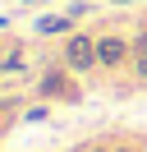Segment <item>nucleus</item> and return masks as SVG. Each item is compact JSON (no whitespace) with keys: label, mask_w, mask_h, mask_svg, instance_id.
<instances>
[{"label":"nucleus","mask_w":147,"mask_h":152,"mask_svg":"<svg viewBox=\"0 0 147 152\" xmlns=\"http://www.w3.org/2000/svg\"><path fill=\"white\" fill-rule=\"evenodd\" d=\"M5 23H9V19H5V14H0V28H5Z\"/></svg>","instance_id":"obj_10"},{"label":"nucleus","mask_w":147,"mask_h":152,"mask_svg":"<svg viewBox=\"0 0 147 152\" xmlns=\"http://www.w3.org/2000/svg\"><path fill=\"white\" fill-rule=\"evenodd\" d=\"M23 5H51V0H23Z\"/></svg>","instance_id":"obj_8"},{"label":"nucleus","mask_w":147,"mask_h":152,"mask_svg":"<svg viewBox=\"0 0 147 152\" xmlns=\"http://www.w3.org/2000/svg\"><path fill=\"white\" fill-rule=\"evenodd\" d=\"M133 74H138V78H147V32L133 42Z\"/></svg>","instance_id":"obj_5"},{"label":"nucleus","mask_w":147,"mask_h":152,"mask_svg":"<svg viewBox=\"0 0 147 152\" xmlns=\"http://www.w3.org/2000/svg\"><path fill=\"white\" fill-rule=\"evenodd\" d=\"M143 32H147V23H143Z\"/></svg>","instance_id":"obj_11"},{"label":"nucleus","mask_w":147,"mask_h":152,"mask_svg":"<svg viewBox=\"0 0 147 152\" xmlns=\"http://www.w3.org/2000/svg\"><path fill=\"white\" fill-rule=\"evenodd\" d=\"M87 152H119V148H106V143H97V148H87Z\"/></svg>","instance_id":"obj_7"},{"label":"nucleus","mask_w":147,"mask_h":152,"mask_svg":"<svg viewBox=\"0 0 147 152\" xmlns=\"http://www.w3.org/2000/svg\"><path fill=\"white\" fill-rule=\"evenodd\" d=\"M97 37H87V32H69V42H64V69H74V74H87V69H97Z\"/></svg>","instance_id":"obj_1"},{"label":"nucleus","mask_w":147,"mask_h":152,"mask_svg":"<svg viewBox=\"0 0 147 152\" xmlns=\"http://www.w3.org/2000/svg\"><path fill=\"white\" fill-rule=\"evenodd\" d=\"M46 115H51V106L37 102V106H28V111H23V120H46Z\"/></svg>","instance_id":"obj_6"},{"label":"nucleus","mask_w":147,"mask_h":152,"mask_svg":"<svg viewBox=\"0 0 147 152\" xmlns=\"http://www.w3.org/2000/svg\"><path fill=\"white\" fill-rule=\"evenodd\" d=\"M110 5H133V0H110Z\"/></svg>","instance_id":"obj_9"},{"label":"nucleus","mask_w":147,"mask_h":152,"mask_svg":"<svg viewBox=\"0 0 147 152\" xmlns=\"http://www.w3.org/2000/svg\"><path fill=\"white\" fill-rule=\"evenodd\" d=\"M129 56H133V42H124V37H97V60H101L106 69L124 65Z\"/></svg>","instance_id":"obj_3"},{"label":"nucleus","mask_w":147,"mask_h":152,"mask_svg":"<svg viewBox=\"0 0 147 152\" xmlns=\"http://www.w3.org/2000/svg\"><path fill=\"white\" fill-rule=\"evenodd\" d=\"M69 28H74V14H46V19H37V32L41 37H60Z\"/></svg>","instance_id":"obj_4"},{"label":"nucleus","mask_w":147,"mask_h":152,"mask_svg":"<svg viewBox=\"0 0 147 152\" xmlns=\"http://www.w3.org/2000/svg\"><path fill=\"white\" fill-rule=\"evenodd\" d=\"M37 97L41 102H78V88H74V69H46L37 78Z\"/></svg>","instance_id":"obj_2"}]
</instances>
